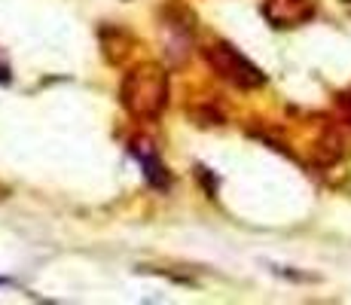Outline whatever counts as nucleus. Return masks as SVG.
Instances as JSON below:
<instances>
[{
	"mask_svg": "<svg viewBox=\"0 0 351 305\" xmlns=\"http://www.w3.org/2000/svg\"><path fill=\"white\" fill-rule=\"evenodd\" d=\"M202 56H205V64L211 67L220 80L235 86V89H260V86H266V73L247 56H241L232 43L217 40V43H211L208 49H202Z\"/></svg>",
	"mask_w": 351,
	"mask_h": 305,
	"instance_id": "2",
	"label": "nucleus"
},
{
	"mask_svg": "<svg viewBox=\"0 0 351 305\" xmlns=\"http://www.w3.org/2000/svg\"><path fill=\"white\" fill-rule=\"evenodd\" d=\"M119 104L128 117L153 122L168 107V71L159 64H138L119 83Z\"/></svg>",
	"mask_w": 351,
	"mask_h": 305,
	"instance_id": "1",
	"label": "nucleus"
},
{
	"mask_svg": "<svg viewBox=\"0 0 351 305\" xmlns=\"http://www.w3.org/2000/svg\"><path fill=\"white\" fill-rule=\"evenodd\" d=\"M336 104H339V110L346 113V119L351 122V89H348V92H339V95H336Z\"/></svg>",
	"mask_w": 351,
	"mask_h": 305,
	"instance_id": "5",
	"label": "nucleus"
},
{
	"mask_svg": "<svg viewBox=\"0 0 351 305\" xmlns=\"http://www.w3.org/2000/svg\"><path fill=\"white\" fill-rule=\"evenodd\" d=\"M0 83H10V67L0 61Z\"/></svg>",
	"mask_w": 351,
	"mask_h": 305,
	"instance_id": "6",
	"label": "nucleus"
},
{
	"mask_svg": "<svg viewBox=\"0 0 351 305\" xmlns=\"http://www.w3.org/2000/svg\"><path fill=\"white\" fill-rule=\"evenodd\" d=\"M263 16L275 28H296V25L308 22L315 16V6L308 0H266L263 3Z\"/></svg>",
	"mask_w": 351,
	"mask_h": 305,
	"instance_id": "3",
	"label": "nucleus"
},
{
	"mask_svg": "<svg viewBox=\"0 0 351 305\" xmlns=\"http://www.w3.org/2000/svg\"><path fill=\"white\" fill-rule=\"evenodd\" d=\"M132 156L138 159L141 171H144L147 183H150L153 189H168L171 186V174H168L165 162L159 159L156 147L150 144V141H132Z\"/></svg>",
	"mask_w": 351,
	"mask_h": 305,
	"instance_id": "4",
	"label": "nucleus"
}]
</instances>
